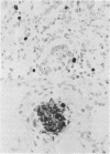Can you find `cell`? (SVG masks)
Returning <instances> with one entry per match:
<instances>
[{
    "label": "cell",
    "instance_id": "cell-1",
    "mask_svg": "<svg viewBox=\"0 0 110 154\" xmlns=\"http://www.w3.org/2000/svg\"><path fill=\"white\" fill-rule=\"evenodd\" d=\"M35 122L39 121L42 132L48 135H57L69 123V110L65 103L54 100L41 103L34 110Z\"/></svg>",
    "mask_w": 110,
    "mask_h": 154
}]
</instances>
